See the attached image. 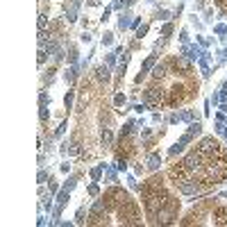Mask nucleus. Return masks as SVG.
<instances>
[{
	"label": "nucleus",
	"instance_id": "nucleus-11",
	"mask_svg": "<svg viewBox=\"0 0 227 227\" xmlns=\"http://www.w3.org/2000/svg\"><path fill=\"white\" fill-rule=\"evenodd\" d=\"M102 141H104V145H109V143H112V134H109V132H104V134H102Z\"/></svg>",
	"mask_w": 227,
	"mask_h": 227
},
{
	"label": "nucleus",
	"instance_id": "nucleus-19",
	"mask_svg": "<svg viewBox=\"0 0 227 227\" xmlns=\"http://www.w3.org/2000/svg\"><path fill=\"white\" fill-rule=\"evenodd\" d=\"M75 2H77V0H75Z\"/></svg>",
	"mask_w": 227,
	"mask_h": 227
},
{
	"label": "nucleus",
	"instance_id": "nucleus-12",
	"mask_svg": "<svg viewBox=\"0 0 227 227\" xmlns=\"http://www.w3.org/2000/svg\"><path fill=\"white\" fill-rule=\"evenodd\" d=\"M145 32H148V25H141V27H139V30H136V37H143Z\"/></svg>",
	"mask_w": 227,
	"mask_h": 227
},
{
	"label": "nucleus",
	"instance_id": "nucleus-14",
	"mask_svg": "<svg viewBox=\"0 0 227 227\" xmlns=\"http://www.w3.org/2000/svg\"><path fill=\"white\" fill-rule=\"evenodd\" d=\"M41 120H48V109L41 107Z\"/></svg>",
	"mask_w": 227,
	"mask_h": 227
},
{
	"label": "nucleus",
	"instance_id": "nucleus-18",
	"mask_svg": "<svg viewBox=\"0 0 227 227\" xmlns=\"http://www.w3.org/2000/svg\"><path fill=\"white\" fill-rule=\"evenodd\" d=\"M123 102H125V98H123V96H116V104H118V107H120Z\"/></svg>",
	"mask_w": 227,
	"mask_h": 227
},
{
	"label": "nucleus",
	"instance_id": "nucleus-1",
	"mask_svg": "<svg viewBox=\"0 0 227 227\" xmlns=\"http://www.w3.org/2000/svg\"><path fill=\"white\" fill-rule=\"evenodd\" d=\"M168 177L186 195L207 193L213 184L227 177V152L213 136H205L182 161L173 164Z\"/></svg>",
	"mask_w": 227,
	"mask_h": 227
},
{
	"label": "nucleus",
	"instance_id": "nucleus-3",
	"mask_svg": "<svg viewBox=\"0 0 227 227\" xmlns=\"http://www.w3.org/2000/svg\"><path fill=\"white\" fill-rule=\"evenodd\" d=\"M159 164H161V157L157 155V152H155V155H150V159H148V166H150V168H159Z\"/></svg>",
	"mask_w": 227,
	"mask_h": 227
},
{
	"label": "nucleus",
	"instance_id": "nucleus-17",
	"mask_svg": "<svg viewBox=\"0 0 227 227\" xmlns=\"http://www.w3.org/2000/svg\"><path fill=\"white\" fill-rule=\"evenodd\" d=\"M225 30H227L225 25H216V32H218V34H225Z\"/></svg>",
	"mask_w": 227,
	"mask_h": 227
},
{
	"label": "nucleus",
	"instance_id": "nucleus-13",
	"mask_svg": "<svg viewBox=\"0 0 227 227\" xmlns=\"http://www.w3.org/2000/svg\"><path fill=\"white\" fill-rule=\"evenodd\" d=\"M89 193H91V195H98V184H91V186H89Z\"/></svg>",
	"mask_w": 227,
	"mask_h": 227
},
{
	"label": "nucleus",
	"instance_id": "nucleus-6",
	"mask_svg": "<svg viewBox=\"0 0 227 227\" xmlns=\"http://www.w3.org/2000/svg\"><path fill=\"white\" fill-rule=\"evenodd\" d=\"M189 132H191L193 136H195V134H200V132H202V125H200V123H193V125L189 127Z\"/></svg>",
	"mask_w": 227,
	"mask_h": 227
},
{
	"label": "nucleus",
	"instance_id": "nucleus-10",
	"mask_svg": "<svg viewBox=\"0 0 227 227\" xmlns=\"http://www.w3.org/2000/svg\"><path fill=\"white\" fill-rule=\"evenodd\" d=\"M152 64H155V57H148V59H145V66H143V71H148V68L152 66Z\"/></svg>",
	"mask_w": 227,
	"mask_h": 227
},
{
	"label": "nucleus",
	"instance_id": "nucleus-4",
	"mask_svg": "<svg viewBox=\"0 0 227 227\" xmlns=\"http://www.w3.org/2000/svg\"><path fill=\"white\" fill-rule=\"evenodd\" d=\"M164 71H166V66H161V64H159V66H155V71H152V75H155L157 80H161V77H164V75H166Z\"/></svg>",
	"mask_w": 227,
	"mask_h": 227
},
{
	"label": "nucleus",
	"instance_id": "nucleus-2",
	"mask_svg": "<svg viewBox=\"0 0 227 227\" xmlns=\"http://www.w3.org/2000/svg\"><path fill=\"white\" fill-rule=\"evenodd\" d=\"M170 64L177 68V71H182L184 75H189V73H191V61H189V59H184V57H175Z\"/></svg>",
	"mask_w": 227,
	"mask_h": 227
},
{
	"label": "nucleus",
	"instance_id": "nucleus-9",
	"mask_svg": "<svg viewBox=\"0 0 227 227\" xmlns=\"http://www.w3.org/2000/svg\"><path fill=\"white\" fill-rule=\"evenodd\" d=\"M170 32H173V25H170V23H166V25H164V30H161V34H164V37H168Z\"/></svg>",
	"mask_w": 227,
	"mask_h": 227
},
{
	"label": "nucleus",
	"instance_id": "nucleus-15",
	"mask_svg": "<svg viewBox=\"0 0 227 227\" xmlns=\"http://www.w3.org/2000/svg\"><path fill=\"white\" fill-rule=\"evenodd\" d=\"M102 43H104V45H109V43H112V34H104V39H102Z\"/></svg>",
	"mask_w": 227,
	"mask_h": 227
},
{
	"label": "nucleus",
	"instance_id": "nucleus-8",
	"mask_svg": "<svg viewBox=\"0 0 227 227\" xmlns=\"http://www.w3.org/2000/svg\"><path fill=\"white\" fill-rule=\"evenodd\" d=\"M45 25H48V18H45V16H39V27H41V32L45 30Z\"/></svg>",
	"mask_w": 227,
	"mask_h": 227
},
{
	"label": "nucleus",
	"instance_id": "nucleus-5",
	"mask_svg": "<svg viewBox=\"0 0 227 227\" xmlns=\"http://www.w3.org/2000/svg\"><path fill=\"white\" fill-rule=\"evenodd\" d=\"M98 77H100V80H104V82H107V80H109V68H104V66H100V68H98Z\"/></svg>",
	"mask_w": 227,
	"mask_h": 227
},
{
	"label": "nucleus",
	"instance_id": "nucleus-16",
	"mask_svg": "<svg viewBox=\"0 0 227 227\" xmlns=\"http://www.w3.org/2000/svg\"><path fill=\"white\" fill-rule=\"evenodd\" d=\"M45 104H48V96H45V93H41V107H45Z\"/></svg>",
	"mask_w": 227,
	"mask_h": 227
},
{
	"label": "nucleus",
	"instance_id": "nucleus-7",
	"mask_svg": "<svg viewBox=\"0 0 227 227\" xmlns=\"http://www.w3.org/2000/svg\"><path fill=\"white\" fill-rule=\"evenodd\" d=\"M102 168H104V166H100V168H93V170H91L93 179H100V173H102Z\"/></svg>",
	"mask_w": 227,
	"mask_h": 227
}]
</instances>
